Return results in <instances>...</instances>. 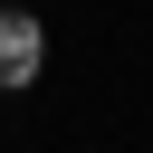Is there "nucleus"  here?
I'll use <instances>...</instances> for the list:
<instances>
[{"mask_svg":"<svg viewBox=\"0 0 153 153\" xmlns=\"http://www.w3.org/2000/svg\"><path fill=\"white\" fill-rule=\"evenodd\" d=\"M38 67H48L38 19H29L19 0H0V86H10V96H29V86H38Z\"/></svg>","mask_w":153,"mask_h":153,"instance_id":"obj_1","label":"nucleus"}]
</instances>
